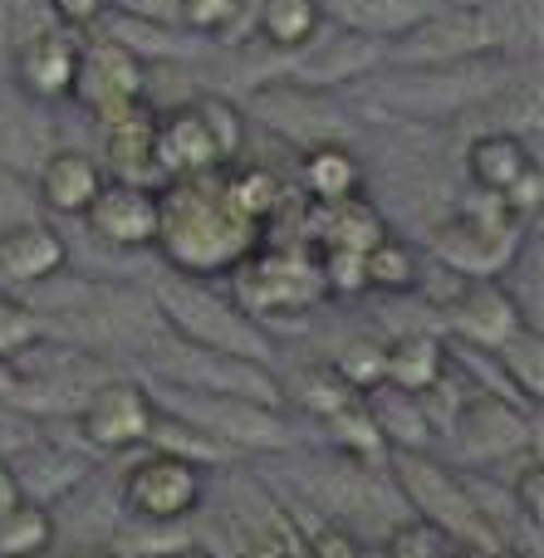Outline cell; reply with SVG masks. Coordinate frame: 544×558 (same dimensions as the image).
Wrapping results in <instances>:
<instances>
[{
    "label": "cell",
    "mask_w": 544,
    "mask_h": 558,
    "mask_svg": "<svg viewBox=\"0 0 544 558\" xmlns=\"http://www.w3.org/2000/svg\"><path fill=\"white\" fill-rule=\"evenodd\" d=\"M157 211H162L157 216V245L172 255V265L182 275L202 279V275L241 270V260L255 255L261 221H251L235 206L226 172L172 182V192L157 196Z\"/></svg>",
    "instance_id": "1"
},
{
    "label": "cell",
    "mask_w": 544,
    "mask_h": 558,
    "mask_svg": "<svg viewBox=\"0 0 544 558\" xmlns=\"http://www.w3.org/2000/svg\"><path fill=\"white\" fill-rule=\"evenodd\" d=\"M510 84V64L500 54L461 59V64H418L388 69L383 64L373 98L383 113L398 118H457L476 104H491Z\"/></svg>",
    "instance_id": "2"
},
{
    "label": "cell",
    "mask_w": 544,
    "mask_h": 558,
    "mask_svg": "<svg viewBox=\"0 0 544 558\" xmlns=\"http://www.w3.org/2000/svg\"><path fill=\"white\" fill-rule=\"evenodd\" d=\"M157 314H162L167 333H177L182 343L211 348V353H231V357H251V363L270 357L261 328H255L231 299L211 294V289L192 275L167 279V284L157 289Z\"/></svg>",
    "instance_id": "3"
},
{
    "label": "cell",
    "mask_w": 544,
    "mask_h": 558,
    "mask_svg": "<svg viewBox=\"0 0 544 558\" xmlns=\"http://www.w3.org/2000/svg\"><path fill=\"white\" fill-rule=\"evenodd\" d=\"M500 15H491L486 5H457L442 0L427 20L398 35L383 54L388 69H418V64H461V59H486L500 54Z\"/></svg>",
    "instance_id": "4"
},
{
    "label": "cell",
    "mask_w": 544,
    "mask_h": 558,
    "mask_svg": "<svg viewBox=\"0 0 544 558\" xmlns=\"http://www.w3.org/2000/svg\"><path fill=\"white\" fill-rule=\"evenodd\" d=\"M153 363L172 377L182 392H216V397H245V402H280V387L265 373V363L251 357H231V353H211V348L182 343V338H157L153 343Z\"/></svg>",
    "instance_id": "5"
},
{
    "label": "cell",
    "mask_w": 544,
    "mask_h": 558,
    "mask_svg": "<svg viewBox=\"0 0 544 558\" xmlns=\"http://www.w3.org/2000/svg\"><path fill=\"white\" fill-rule=\"evenodd\" d=\"M88 113L104 123V118L123 113V108L143 104L147 98V64L137 54H128L118 39L98 35L78 45V69H74V94Z\"/></svg>",
    "instance_id": "6"
},
{
    "label": "cell",
    "mask_w": 544,
    "mask_h": 558,
    "mask_svg": "<svg viewBox=\"0 0 544 558\" xmlns=\"http://www.w3.org/2000/svg\"><path fill=\"white\" fill-rule=\"evenodd\" d=\"M516 241H520L516 216L500 206V196L491 211H457L451 221L437 226V235H432L437 255L451 265V270L476 275V279L506 270L510 255H516Z\"/></svg>",
    "instance_id": "7"
},
{
    "label": "cell",
    "mask_w": 544,
    "mask_h": 558,
    "mask_svg": "<svg viewBox=\"0 0 544 558\" xmlns=\"http://www.w3.org/2000/svg\"><path fill=\"white\" fill-rule=\"evenodd\" d=\"M398 481H402V495L412 500V510H418L422 520H432L437 530H447L451 539H467V544L491 539L486 514H481L476 500L457 485V475H447L437 461H427V456H418V451H402Z\"/></svg>",
    "instance_id": "8"
},
{
    "label": "cell",
    "mask_w": 544,
    "mask_h": 558,
    "mask_svg": "<svg viewBox=\"0 0 544 558\" xmlns=\"http://www.w3.org/2000/svg\"><path fill=\"white\" fill-rule=\"evenodd\" d=\"M206 495V475L196 461L186 456H172V451H157V456H143V461L128 471L123 481V500L133 514L153 524H167V520H182L202 505Z\"/></svg>",
    "instance_id": "9"
},
{
    "label": "cell",
    "mask_w": 544,
    "mask_h": 558,
    "mask_svg": "<svg viewBox=\"0 0 544 558\" xmlns=\"http://www.w3.org/2000/svg\"><path fill=\"white\" fill-rule=\"evenodd\" d=\"M261 123H270L275 133L294 137L304 147L319 143H349V118L339 113V104L324 98V88H304V84H280V88H255L251 108Z\"/></svg>",
    "instance_id": "10"
},
{
    "label": "cell",
    "mask_w": 544,
    "mask_h": 558,
    "mask_svg": "<svg viewBox=\"0 0 544 558\" xmlns=\"http://www.w3.org/2000/svg\"><path fill=\"white\" fill-rule=\"evenodd\" d=\"M78 422L98 451H133L157 432V407L137 383H98L78 407Z\"/></svg>",
    "instance_id": "11"
},
{
    "label": "cell",
    "mask_w": 544,
    "mask_h": 558,
    "mask_svg": "<svg viewBox=\"0 0 544 558\" xmlns=\"http://www.w3.org/2000/svg\"><path fill=\"white\" fill-rule=\"evenodd\" d=\"M5 69L15 78L20 98H29V104H59V98L74 94L78 39L59 35V29H29L25 39L10 45Z\"/></svg>",
    "instance_id": "12"
},
{
    "label": "cell",
    "mask_w": 544,
    "mask_h": 558,
    "mask_svg": "<svg viewBox=\"0 0 544 558\" xmlns=\"http://www.w3.org/2000/svg\"><path fill=\"white\" fill-rule=\"evenodd\" d=\"M88 231L118 251H147L157 245V192L143 182H104V192L88 206Z\"/></svg>",
    "instance_id": "13"
},
{
    "label": "cell",
    "mask_w": 544,
    "mask_h": 558,
    "mask_svg": "<svg viewBox=\"0 0 544 558\" xmlns=\"http://www.w3.org/2000/svg\"><path fill=\"white\" fill-rule=\"evenodd\" d=\"M177 402L186 407L192 422L186 426H202L206 436H226L235 446H285L290 432L285 422L275 416V407L265 402H245V397H216V392H177Z\"/></svg>",
    "instance_id": "14"
},
{
    "label": "cell",
    "mask_w": 544,
    "mask_h": 558,
    "mask_svg": "<svg viewBox=\"0 0 544 558\" xmlns=\"http://www.w3.org/2000/svg\"><path fill=\"white\" fill-rule=\"evenodd\" d=\"M153 172H167L172 182L186 177H206V172H226L216 143L206 133L196 104H182L172 113H157V137H153Z\"/></svg>",
    "instance_id": "15"
},
{
    "label": "cell",
    "mask_w": 544,
    "mask_h": 558,
    "mask_svg": "<svg viewBox=\"0 0 544 558\" xmlns=\"http://www.w3.org/2000/svg\"><path fill=\"white\" fill-rule=\"evenodd\" d=\"M64 260H69L64 235L55 226H45L39 216L0 231V279L5 284H20V289L49 284V279H59Z\"/></svg>",
    "instance_id": "16"
},
{
    "label": "cell",
    "mask_w": 544,
    "mask_h": 558,
    "mask_svg": "<svg viewBox=\"0 0 544 558\" xmlns=\"http://www.w3.org/2000/svg\"><path fill=\"white\" fill-rule=\"evenodd\" d=\"M104 182L108 172L88 153L59 147L35 167V202L55 216H84L94 206V196L104 192Z\"/></svg>",
    "instance_id": "17"
},
{
    "label": "cell",
    "mask_w": 544,
    "mask_h": 558,
    "mask_svg": "<svg viewBox=\"0 0 544 558\" xmlns=\"http://www.w3.org/2000/svg\"><path fill=\"white\" fill-rule=\"evenodd\" d=\"M245 275V304L255 308H310L324 289L319 265L310 260H290V255H251L241 260Z\"/></svg>",
    "instance_id": "18"
},
{
    "label": "cell",
    "mask_w": 544,
    "mask_h": 558,
    "mask_svg": "<svg viewBox=\"0 0 544 558\" xmlns=\"http://www.w3.org/2000/svg\"><path fill=\"white\" fill-rule=\"evenodd\" d=\"M530 426L500 397H476V402L461 407L457 416V446L467 461H496V456H516L525 451Z\"/></svg>",
    "instance_id": "19"
},
{
    "label": "cell",
    "mask_w": 544,
    "mask_h": 558,
    "mask_svg": "<svg viewBox=\"0 0 544 558\" xmlns=\"http://www.w3.org/2000/svg\"><path fill=\"white\" fill-rule=\"evenodd\" d=\"M324 20H339V29L373 45H392L398 35H408L418 20H427L442 0H319Z\"/></svg>",
    "instance_id": "20"
},
{
    "label": "cell",
    "mask_w": 544,
    "mask_h": 558,
    "mask_svg": "<svg viewBox=\"0 0 544 558\" xmlns=\"http://www.w3.org/2000/svg\"><path fill=\"white\" fill-rule=\"evenodd\" d=\"M451 328L461 338H471L476 348H500L510 333H520V308L510 294H500L496 284H467L457 299H451Z\"/></svg>",
    "instance_id": "21"
},
{
    "label": "cell",
    "mask_w": 544,
    "mask_h": 558,
    "mask_svg": "<svg viewBox=\"0 0 544 558\" xmlns=\"http://www.w3.org/2000/svg\"><path fill=\"white\" fill-rule=\"evenodd\" d=\"M535 167V153L525 147V137L520 133H481L471 137L467 147V172H471V186L486 196H506L510 186L520 182V177Z\"/></svg>",
    "instance_id": "22"
},
{
    "label": "cell",
    "mask_w": 544,
    "mask_h": 558,
    "mask_svg": "<svg viewBox=\"0 0 544 558\" xmlns=\"http://www.w3.org/2000/svg\"><path fill=\"white\" fill-rule=\"evenodd\" d=\"M153 137H157V108L147 98L104 118V153L113 162L118 182H137L143 172H153Z\"/></svg>",
    "instance_id": "23"
},
{
    "label": "cell",
    "mask_w": 544,
    "mask_h": 558,
    "mask_svg": "<svg viewBox=\"0 0 544 558\" xmlns=\"http://www.w3.org/2000/svg\"><path fill=\"white\" fill-rule=\"evenodd\" d=\"M300 186L319 206L353 202V196L363 192V162H359V153H353L349 143L304 147V157H300Z\"/></svg>",
    "instance_id": "24"
},
{
    "label": "cell",
    "mask_w": 544,
    "mask_h": 558,
    "mask_svg": "<svg viewBox=\"0 0 544 558\" xmlns=\"http://www.w3.org/2000/svg\"><path fill=\"white\" fill-rule=\"evenodd\" d=\"M373 64H378V45L343 29L334 45H314V54L294 64L290 84H304V88H339V84H353V78H368Z\"/></svg>",
    "instance_id": "25"
},
{
    "label": "cell",
    "mask_w": 544,
    "mask_h": 558,
    "mask_svg": "<svg viewBox=\"0 0 544 558\" xmlns=\"http://www.w3.org/2000/svg\"><path fill=\"white\" fill-rule=\"evenodd\" d=\"M442 367H447V353H442V343L432 333H402L398 343L383 348V383H392L408 397L442 383Z\"/></svg>",
    "instance_id": "26"
},
{
    "label": "cell",
    "mask_w": 544,
    "mask_h": 558,
    "mask_svg": "<svg viewBox=\"0 0 544 558\" xmlns=\"http://www.w3.org/2000/svg\"><path fill=\"white\" fill-rule=\"evenodd\" d=\"M255 29H261V39L270 49L294 54V49H310L314 39H319L324 5L319 0H261V10H255Z\"/></svg>",
    "instance_id": "27"
},
{
    "label": "cell",
    "mask_w": 544,
    "mask_h": 558,
    "mask_svg": "<svg viewBox=\"0 0 544 558\" xmlns=\"http://www.w3.org/2000/svg\"><path fill=\"white\" fill-rule=\"evenodd\" d=\"M329 211V226H324V251H339V255H368L373 245L388 235L383 216L373 211L368 202H339V206H324Z\"/></svg>",
    "instance_id": "28"
},
{
    "label": "cell",
    "mask_w": 544,
    "mask_h": 558,
    "mask_svg": "<svg viewBox=\"0 0 544 558\" xmlns=\"http://www.w3.org/2000/svg\"><path fill=\"white\" fill-rule=\"evenodd\" d=\"M55 544V520L39 500H20L0 514V558H39Z\"/></svg>",
    "instance_id": "29"
},
{
    "label": "cell",
    "mask_w": 544,
    "mask_h": 558,
    "mask_svg": "<svg viewBox=\"0 0 544 558\" xmlns=\"http://www.w3.org/2000/svg\"><path fill=\"white\" fill-rule=\"evenodd\" d=\"M192 104H196V113H202L206 133H211L221 167H235V157H241V147H245V133H251V113L226 94H206V98H192Z\"/></svg>",
    "instance_id": "30"
},
{
    "label": "cell",
    "mask_w": 544,
    "mask_h": 558,
    "mask_svg": "<svg viewBox=\"0 0 544 558\" xmlns=\"http://www.w3.org/2000/svg\"><path fill=\"white\" fill-rule=\"evenodd\" d=\"M418 284V255L402 241L383 235L368 255H363V289H378V294H408Z\"/></svg>",
    "instance_id": "31"
},
{
    "label": "cell",
    "mask_w": 544,
    "mask_h": 558,
    "mask_svg": "<svg viewBox=\"0 0 544 558\" xmlns=\"http://www.w3.org/2000/svg\"><path fill=\"white\" fill-rule=\"evenodd\" d=\"M245 15V0H177V25L202 39H216L235 29Z\"/></svg>",
    "instance_id": "32"
},
{
    "label": "cell",
    "mask_w": 544,
    "mask_h": 558,
    "mask_svg": "<svg viewBox=\"0 0 544 558\" xmlns=\"http://www.w3.org/2000/svg\"><path fill=\"white\" fill-rule=\"evenodd\" d=\"M500 357H506L510 377L520 383V392H530V402H540L544 392V367H540V333L535 328H520V333H510L506 343L496 348Z\"/></svg>",
    "instance_id": "33"
},
{
    "label": "cell",
    "mask_w": 544,
    "mask_h": 558,
    "mask_svg": "<svg viewBox=\"0 0 544 558\" xmlns=\"http://www.w3.org/2000/svg\"><path fill=\"white\" fill-rule=\"evenodd\" d=\"M39 202H35V186L15 172V167H0V231L20 221H35Z\"/></svg>",
    "instance_id": "34"
},
{
    "label": "cell",
    "mask_w": 544,
    "mask_h": 558,
    "mask_svg": "<svg viewBox=\"0 0 544 558\" xmlns=\"http://www.w3.org/2000/svg\"><path fill=\"white\" fill-rule=\"evenodd\" d=\"M300 397L314 407V412H324V416H339L343 407H353V387L343 383L339 373H334V377L329 373H310L300 383Z\"/></svg>",
    "instance_id": "35"
},
{
    "label": "cell",
    "mask_w": 544,
    "mask_h": 558,
    "mask_svg": "<svg viewBox=\"0 0 544 558\" xmlns=\"http://www.w3.org/2000/svg\"><path fill=\"white\" fill-rule=\"evenodd\" d=\"M339 377L349 387H383V348L378 343H353V348H343V357H339Z\"/></svg>",
    "instance_id": "36"
},
{
    "label": "cell",
    "mask_w": 544,
    "mask_h": 558,
    "mask_svg": "<svg viewBox=\"0 0 544 558\" xmlns=\"http://www.w3.org/2000/svg\"><path fill=\"white\" fill-rule=\"evenodd\" d=\"M35 338H39V318L29 314V308H15V304H5V299H0V357L29 348Z\"/></svg>",
    "instance_id": "37"
},
{
    "label": "cell",
    "mask_w": 544,
    "mask_h": 558,
    "mask_svg": "<svg viewBox=\"0 0 544 558\" xmlns=\"http://www.w3.org/2000/svg\"><path fill=\"white\" fill-rule=\"evenodd\" d=\"M49 5H55V15L64 20L69 29H88V35H94V29L113 15L118 0H49Z\"/></svg>",
    "instance_id": "38"
},
{
    "label": "cell",
    "mask_w": 544,
    "mask_h": 558,
    "mask_svg": "<svg viewBox=\"0 0 544 558\" xmlns=\"http://www.w3.org/2000/svg\"><path fill=\"white\" fill-rule=\"evenodd\" d=\"M540 202H544V172H540V162L530 167V172L520 177V182L510 186L506 196H500V206H506V211L516 216V221H520V216H535V211H540Z\"/></svg>",
    "instance_id": "39"
},
{
    "label": "cell",
    "mask_w": 544,
    "mask_h": 558,
    "mask_svg": "<svg viewBox=\"0 0 544 558\" xmlns=\"http://www.w3.org/2000/svg\"><path fill=\"white\" fill-rule=\"evenodd\" d=\"M516 500H520V510L530 514V524H544V465L530 456V465L520 471V485H516Z\"/></svg>",
    "instance_id": "40"
},
{
    "label": "cell",
    "mask_w": 544,
    "mask_h": 558,
    "mask_svg": "<svg viewBox=\"0 0 544 558\" xmlns=\"http://www.w3.org/2000/svg\"><path fill=\"white\" fill-rule=\"evenodd\" d=\"M314 554L319 558H388L383 549H368V544L349 539V534H339V530H324L319 539H314Z\"/></svg>",
    "instance_id": "41"
},
{
    "label": "cell",
    "mask_w": 544,
    "mask_h": 558,
    "mask_svg": "<svg viewBox=\"0 0 544 558\" xmlns=\"http://www.w3.org/2000/svg\"><path fill=\"white\" fill-rule=\"evenodd\" d=\"M25 495H20V481H15V471L10 465H0V514L10 510V505H20Z\"/></svg>",
    "instance_id": "42"
},
{
    "label": "cell",
    "mask_w": 544,
    "mask_h": 558,
    "mask_svg": "<svg viewBox=\"0 0 544 558\" xmlns=\"http://www.w3.org/2000/svg\"><path fill=\"white\" fill-rule=\"evenodd\" d=\"M5 59H10V15L0 10V69H5Z\"/></svg>",
    "instance_id": "43"
},
{
    "label": "cell",
    "mask_w": 544,
    "mask_h": 558,
    "mask_svg": "<svg viewBox=\"0 0 544 558\" xmlns=\"http://www.w3.org/2000/svg\"><path fill=\"white\" fill-rule=\"evenodd\" d=\"M69 558H98V554H69Z\"/></svg>",
    "instance_id": "44"
},
{
    "label": "cell",
    "mask_w": 544,
    "mask_h": 558,
    "mask_svg": "<svg viewBox=\"0 0 544 558\" xmlns=\"http://www.w3.org/2000/svg\"><path fill=\"white\" fill-rule=\"evenodd\" d=\"M177 558H202V554H177Z\"/></svg>",
    "instance_id": "45"
}]
</instances>
